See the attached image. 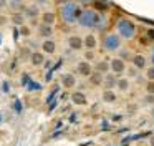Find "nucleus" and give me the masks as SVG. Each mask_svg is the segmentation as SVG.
<instances>
[{
  "instance_id": "obj_5",
  "label": "nucleus",
  "mask_w": 154,
  "mask_h": 146,
  "mask_svg": "<svg viewBox=\"0 0 154 146\" xmlns=\"http://www.w3.org/2000/svg\"><path fill=\"white\" fill-rule=\"evenodd\" d=\"M109 68H111V73L119 78L123 73H126L128 65H126V62H124L123 58H119V56H113V58L109 60Z\"/></svg>"
},
{
  "instance_id": "obj_19",
  "label": "nucleus",
  "mask_w": 154,
  "mask_h": 146,
  "mask_svg": "<svg viewBox=\"0 0 154 146\" xmlns=\"http://www.w3.org/2000/svg\"><path fill=\"white\" fill-rule=\"evenodd\" d=\"M28 62L32 63V66H42L45 63V53L43 52H32Z\"/></svg>"
},
{
  "instance_id": "obj_14",
  "label": "nucleus",
  "mask_w": 154,
  "mask_h": 146,
  "mask_svg": "<svg viewBox=\"0 0 154 146\" xmlns=\"http://www.w3.org/2000/svg\"><path fill=\"white\" fill-rule=\"evenodd\" d=\"M40 20L42 23H45V25H55V22H57V13L53 12V10H43L40 15Z\"/></svg>"
},
{
  "instance_id": "obj_8",
  "label": "nucleus",
  "mask_w": 154,
  "mask_h": 146,
  "mask_svg": "<svg viewBox=\"0 0 154 146\" xmlns=\"http://www.w3.org/2000/svg\"><path fill=\"white\" fill-rule=\"evenodd\" d=\"M23 15H25V18H28V20H37L38 17L42 15V12H40V7L37 5V3H30V5H25V8H23Z\"/></svg>"
},
{
  "instance_id": "obj_37",
  "label": "nucleus",
  "mask_w": 154,
  "mask_h": 146,
  "mask_svg": "<svg viewBox=\"0 0 154 146\" xmlns=\"http://www.w3.org/2000/svg\"><path fill=\"white\" fill-rule=\"evenodd\" d=\"M7 3H8V0H0V10L7 8Z\"/></svg>"
},
{
  "instance_id": "obj_25",
  "label": "nucleus",
  "mask_w": 154,
  "mask_h": 146,
  "mask_svg": "<svg viewBox=\"0 0 154 146\" xmlns=\"http://www.w3.org/2000/svg\"><path fill=\"white\" fill-rule=\"evenodd\" d=\"M126 73H128V78L131 80V78H136V76L139 75V70H137L136 66L131 65V66H128V68H126Z\"/></svg>"
},
{
  "instance_id": "obj_31",
  "label": "nucleus",
  "mask_w": 154,
  "mask_h": 146,
  "mask_svg": "<svg viewBox=\"0 0 154 146\" xmlns=\"http://www.w3.org/2000/svg\"><path fill=\"white\" fill-rule=\"evenodd\" d=\"M30 55H32V52L30 50L27 48V46H25V48H22V52H20V56H22V60H30Z\"/></svg>"
},
{
  "instance_id": "obj_34",
  "label": "nucleus",
  "mask_w": 154,
  "mask_h": 146,
  "mask_svg": "<svg viewBox=\"0 0 154 146\" xmlns=\"http://www.w3.org/2000/svg\"><path fill=\"white\" fill-rule=\"evenodd\" d=\"M50 2L51 0H35L33 3H37L38 7H47V5H50Z\"/></svg>"
},
{
  "instance_id": "obj_32",
  "label": "nucleus",
  "mask_w": 154,
  "mask_h": 146,
  "mask_svg": "<svg viewBox=\"0 0 154 146\" xmlns=\"http://www.w3.org/2000/svg\"><path fill=\"white\" fill-rule=\"evenodd\" d=\"M146 93L154 95V81H147L146 83Z\"/></svg>"
},
{
  "instance_id": "obj_16",
  "label": "nucleus",
  "mask_w": 154,
  "mask_h": 146,
  "mask_svg": "<svg viewBox=\"0 0 154 146\" xmlns=\"http://www.w3.org/2000/svg\"><path fill=\"white\" fill-rule=\"evenodd\" d=\"M94 71L100 73V75H108V73H111V68H109V62L108 60H100V62L94 63Z\"/></svg>"
},
{
  "instance_id": "obj_26",
  "label": "nucleus",
  "mask_w": 154,
  "mask_h": 146,
  "mask_svg": "<svg viewBox=\"0 0 154 146\" xmlns=\"http://www.w3.org/2000/svg\"><path fill=\"white\" fill-rule=\"evenodd\" d=\"M18 30H20V35H22V36H25V38H28V36L32 35V28H30L28 25H22Z\"/></svg>"
},
{
  "instance_id": "obj_42",
  "label": "nucleus",
  "mask_w": 154,
  "mask_h": 146,
  "mask_svg": "<svg viewBox=\"0 0 154 146\" xmlns=\"http://www.w3.org/2000/svg\"><path fill=\"white\" fill-rule=\"evenodd\" d=\"M151 116H152V118H154V106H152V108H151Z\"/></svg>"
},
{
  "instance_id": "obj_7",
  "label": "nucleus",
  "mask_w": 154,
  "mask_h": 146,
  "mask_svg": "<svg viewBox=\"0 0 154 146\" xmlns=\"http://www.w3.org/2000/svg\"><path fill=\"white\" fill-rule=\"evenodd\" d=\"M60 83L65 90H73L75 86H76L78 80H76V76H75V73H63V75L60 76Z\"/></svg>"
},
{
  "instance_id": "obj_20",
  "label": "nucleus",
  "mask_w": 154,
  "mask_h": 146,
  "mask_svg": "<svg viewBox=\"0 0 154 146\" xmlns=\"http://www.w3.org/2000/svg\"><path fill=\"white\" fill-rule=\"evenodd\" d=\"M116 88L119 90L121 93L129 91V88H131V80L128 78V76H119V78H118V85H116Z\"/></svg>"
},
{
  "instance_id": "obj_40",
  "label": "nucleus",
  "mask_w": 154,
  "mask_h": 146,
  "mask_svg": "<svg viewBox=\"0 0 154 146\" xmlns=\"http://www.w3.org/2000/svg\"><path fill=\"white\" fill-rule=\"evenodd\" d=\"M57 3H60V5H63V3H66V2H71V0H55Z\"/></svg>"
},
{
  "instance_id": "obj_27",
  "label": "nucleus",
  "mask_w": 154,
  "mask_h": 146,
  "mask_svg": "<svg viewBox=\"0 0 154 146\" xmlns=\"http://www.w3.org/2000/svg\"><path fill=\"white\" fill-rule=\"evenodd\" d=\"M143 103L152 108V106H154V95H149V93H146V96L143 98Z\"/></svg>"
},
{
  "instance_id": "obj_29",
  "label": "nucleus",
  "mask_w": 154,
  "mask_h": 146,
  "mask_svg": "<svg viewBox=\"0 0 154 146\" xmlns=\"http://www.w3.org/2000/svg\"><path fill=\"white\" fill-rule=\"evenodd\" d=\"M96 58V55H94V52L93 50H86V52H85V58L83 60H86V62H93V60Z\"/></svg>"
},
{
  "instance_id": "obj_28",
  "label": "nucleus",
  "mask_w": 154,
  "mask_h": 146,
  "mask_svg": "<svg viewBox=\"0 0 154 146\" xmlns=\"http://www.w3.org/2000/svg\"><path fill=\"white\" fill-rule=\"evenodd\" d=\"M146 78H147V81H154V65L146 68Z\"/></svg>"
},
{
  "instance_id": "obj_36",
  "label": "nucleus",
  "mask_w": 154,
  "mask_h": 146,
  "mask_svg": "<svg viewBox=\"0 0 154 146\" xmlns=\"http://www.w3.org/2000/svg\"><path fill=\"white\" fill-rule=\"evenodd\" d=\"M7 22H8V17H7V15H4V13H0V27L7 25Z\"/></svg>"
},
{
  "instance_id": "obj_4",
  "label": "nucleus",
  "mask_w": 154,
  "mask_h": 146,
  "mask_svg": "<svg viewBox=\"0 0 154 146\" xmlns=\"http://www.w3.org/2000/svg\"><path fill=\"white\" fill-rule=\"evenodd\" d=\"M101 46L104 48V52L108 53H116L123 46V38L118 35L116 32H109L101 38Z\"/></svg>"
},
{
  "instance_id": "obj_35",
  "label": "nucleus",
  "mask_w": 154,
  "mask_h": 146,
  "mask_svg": "<svg viewBox=\"0 0 154 146\" xmlns=\"http://www.w3.org/2000/svg\"><path fill=\"white\" fill-rule=\"evenodd\" d=\"M136 110H137V105H134V103L128 105V113H129V115H134V113H136Z\"/></svg>"
},
{
  "instance_id": "obj_24",
  "label": "nucleus",
  "mask_w": 154,
  "mask_h": 146,
  "mask_svg": "<svg viewBox=\"0 0 154 146\" xmlns=\"http://www.w3.org/2000/svg\"><path fill=\"white\" fill-rule=\"evenodd\" d=\"M108 23H109V20H108V17L104 15L103 12H101V17H100V22H98V27L96 30H100V32H103V30L108 28Z\"/></svg>"
},
{
  "instance_id": "obj_2",
  "label": "nucleus",
  "mask_w": 154,
  "mask_h": 146,
  "mask_svg": "<svg viewBox=\"0 0 154 146\" xmlns=\"http://www.w3.org/2000/svg\"><path fill=\"white\" fill-rule=\"evenodd\" d=\"M116 33L123 40H133L137 33V25L131 18H118L116 20Z\"/></svg>"
},
{
  "instance_id": "obj_30",
  "label": "nucleus",
  "mask_w": 154,
  "mask_h": 146,
  "mask_svg": "<svg viewBox=\"0 0 154 146\" xmlns=\"http://www.w3.org/2000/svg\"><path fill=\"white\" fill-rule=\"evenodd\" d=\"M119 52H121V55H119V58H123V60H124V62H126V60H128V58H129V60H131V58H133V53H131V52H129V50H119Z\"/></svg>"
},
{
  "instance_id": "obj_11",
  "label": "nucleus",
  "mask_w": 154,
  "mask_h": 146,
  "mask_svg": "<svg viewBox=\"0 0 154 146\" xmlns=\"http://www.w3.org/2000/svg\"><path fill=\"white\" fill-rule=\"evenodd\" d=\"M131 65L136 66L137 70H146L147 68V58L141 53H134L133 58H131Z\"/></svg>"
},
{
  "instance_id": "obj_21",
  "label": "nucleus",
  "mask_w": 154,
  "mask_h": 146,
  "mask_svg": "<svg viewBox=\"0 0 154 146\" xmlns=\"http://www.w3.org/2000/svg\"><path fill=\"white\" fill-rule=\"evenodd\" d=\"M7 7L12 10V13L23 12V8H25V2H23V0H8Z\"/></svg>"
},
{
  "instance_id": "obj_1",
  "label": "nucleus",
  "mask_w": 154,
  "mask_h": 146,
  "mask_svg": "<svg viewBox=\"0 0 154 146\" xmlns=\"http://www.w3.org/2000/svg\"><path fill=\"white\" fill-rule=\"evenodd\" d=\"M81 12H83V8H81L80 3L75 2V0L63 3V5H60V8H58V15H60L61 22L66 23V25H75V23H78V18H80Z\"/></svg>"
},
{
  "instance_id": "obj_12",
  "label": "nucleus",
  "mask_w": 154,
  "mask_h": 146,
  "mask_svg": "<svg viewBox=\"0 0 154 146\" xmlns=\"http://www.w3.org/2000/svg\"><path fill=\"white\" fill-rule=\"evenodd\" d=\"M40 48H42V52H43L45 55H53V53L57 52V42H55L53 38H47V40L42 42Z\"/></svg>"
},
{
  "instance_id": "obj_22",
  "label": "nucleus",
  "mask_w": 154,
  "mask_h": 146,
  "mask_svg": "<svg viewBox=\"0 0 154 146\" xmlns=\"http://www.w3.org/2000/svg\"><path fill=\"white\" fill-rule=\"evenodd\" d=\"M25 15H23V12H17V13H12L10 15V22L14 23V25H17L18 28H20L22 25H25Z\"/></svg>"
},
{
  "instance_id": "obj_13",
  "label": "nucleus",
  "mask_w": 154,
  "mask_h": 146,
  "mask_svg": "<svg viewBox=\"0 0 154 146\" xmlns=\"http://www.w3.org/2000/svg\"><path fill=\"white\" fill-rule=\"evenodd\" d=\"M83 45L86 50H93L98 46V36L94 35V33H86V35L83 36Z\"/></svg>"
},
{
  "instance_id": "obj_9",
  "label": "nucleus",
  "mask_w": 154,
  "mask_h": 146,
  "mask_svg": "<svg viewBox=\"0 0 154 146\" xmlns=\"http://www.w3.org/2000/svg\"><path fill=\"white\" fill-rule=\"evenodd\" d=\"M71 103H73L75 106H86L88 105V96L85 91H80V90H75L73 93H71L70 96Z\"/></svg>"
},
{
  "instance_id": "obj_18",
  "label": "nucleus",
  "mask_w": 154,
  "mask_h": 146,
  "mask_svg": "<svg viewBox=\"0 0 154 146\" xmlns=\"http://www.w3.org/2000/svg\"><path fill=\"white\" fill-rule=\"evenodd\" d=\"M118 85V76L113 75V73H108L104 75V80H103V88L104 90H114Z\"/></svg>"
},
{
  "instance_id": "obj_6",
  "label": "nucleus",
  "mask_w": 154,
  "mask_h": 146,
  "mask_svg": "<svg viewBox=\"0 0 154 146\" xmlns=\"http://www.w3.org/2000/svg\"><path fill=\"white\" fill-rule=\"evenodd\" d=\"M93 71H94V66L86 60H81V62L76 63V75L83 76V78H90L93 75Z\"/></svg>"
},
{
  "instance_id": "obj_41",
  "label": "nucleus",
  "mask_w": 154,
  "mask_h": 146,
  "mask_svg": "<svg viewBox=\"0 0 154 146\" xmlns=\"http://www.w3.org/2000/svg\"><path fill=\"white\" fill-rule=\"evenodd\" d=\"M149 144H151V146H154V136H151V139H149Z\"/></svg>"
},
{
  "instance_id": "obj_33",
  "label": "nucleus",
  "mask_w": 154,
  "mask_h": 146,
  "mask_svg": "<svg viewBox=\"0 0 154 146\" xmlns=\"http://www.w3.org/2000/svg\"><path fill=\"white\" fill-rule=\"evenodd\" d=\"M94 5H96V8H101V10H106L108 8V3L104 2V0H96V2H94Z\"/></svg>"
},
{
  "instance_id": "obj_17",
  "label": "nucleus",
  "mask_w": 154,
  "mask_h": 146,
  "mask_svg": "<svg viewBox=\"0 0 154 146\" xmlns=\"http://www.w3.org/2000/svg\"><path fill=\"white\" fill-rule=\"evenodd\" d=\"M37 33H38V36H42L43 40L51 38V35H53V27H51V25H45V23H40L38 28H37Z\"/></svg>"
},
{
  "instance_id": "obj_15",
  "label": "nucleus",
  "mask_w": 154,
  "mask_h": 146,
  "mask_svg": "<svg viewBox=\"0 0 154 146\" xmlns=\"http://www.w3.org/2000/svg\"><path fill=\"white\" fill-rule=\"evenodd\" d=\"M101 101L106 103V105H113V103L118 101V95L114 90H103L101 93Z\"/></svg>"
},
{
  "instance_id": "obj_38",
  "label": "nucleus",
  "mask_w": 154,
  "mask_h": 146,
  "mask_svg": "<svg viewBox=\"0 0 154 146\" xmlns=\"http://www.w3.org/2000/svg\"><path fill=\"white\" fill-rule=\"evenodd\" d=\"M147 36H149L151 40H154V28H149V30H147Z\"/></svg>"
},
{
  "instance_id": "obj_39",
  "label": "nucleus",
  "mask_w": 154,
  "mask_h": 146,
  "mask_svg": "<svg viewBox=\"0 0 154 146\" xmlns=\"http://www.w3.org/2000/svg\"><path fill=\"white\" fill-rule=\"evenodd\" d=\"M149 58H151V63L154 65V46L151 48V53H149Z\"/></svg>"
},
{
  "instance_id": "obj_23",
  "label": "nucleus",
  "mask_w": 154,
  "mask_h": 146,
  "mask_svg": "<svg viewBox=\"0 0 154 146\" xmlns=\"http://www.w3.org/2000/svg\"><path fill=\"white\" fill-rule=\"evenodd\" d=\"M103 80H104L103 75H100V73L93 71V75L88 78V81H90L91 86H101V85H103Z\"/></svg>"
},
{
  "instance_id": "obj_10",
  "label": "nucleus",
  "mask_w": 154,
  "mask_h": 146,
  "mask_svg": "<svg viewBox=\"0 0 154 146\" xmlns=\"http://www.w3.org/2000/svg\"><path fill=\"white\" fill-rule=\"evenodd\" d=\"M66 43H68V46H70L71 50H75V52H80L81 48H85L83 36H80V35H70L68 40H66Z\"/></svg>"
},
{
  "instance_id": "obj_3",
  "label": "nucleus",
  "mask_w": 154,
  "mask_h": 146,
  "mask_svg": "<svg viewBox=\"0 0 154 146\" xmlns=\"http://www.w3.org/2000/svg\"><path fill=\"white\" fill-rule=\"evenodd\" d=\"M100 17H101V13L96 8H83L80 18H78V25L86 30L96 28L98 22H100Z\"/></svg>"
}]
</instances>
